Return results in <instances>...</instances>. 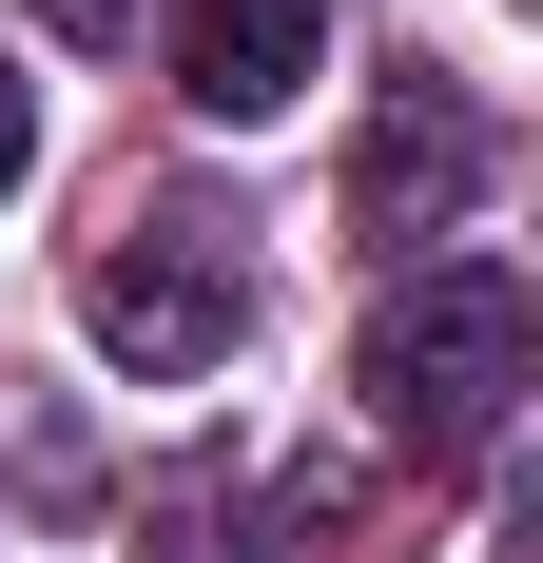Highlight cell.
<instances>
[{"mask_svg": "<svg viewBox=\"0 0 543 563\" xmlns=\"http://www.w3.org/2000/svg\"><path fill=\"white\" fill-rule=\"evenodd\" d=\"M524 369H543V311H524V273H486V253H446V273H408L369 311V350H350V389H369V428L388 448H428V466H466L524 408Z\"/></svg>", "mask_w": 543, "mask_h": 563, "instance_id": "6da1fadb", "label": "cell"}, {"mask_svg": "<svg viewBox=\"0 0 543 563\" xmlns=\"http://www.w3.org/2000/svg\"><path fill=\"white\" fill-rule=\"evenodd\" d=\"M78 311H98V350L136 369V389H195V369H233V331H253V273H233L214 214H136Z\"/></svg>", "mask_w": 543, "mask_h": 563, "instance_id": "7a4b0ae2", "label": "cell"}, {"mask_svg": "<svg viewBox=\"0 0 543 563\" xmlns=\"http://www.w3.org/2000/svg\"><path fill=\"white\" fill-rule=\"evenodd\" d=\"M466 195H486V117L446 98V78H388L369 156H350V214H369V233H446Z\"/></svg>", "mask_w": 543, "mask_h": 563, "instance_id": "3957f363", "label": "cell"}, {"mask_svg": "<svg viewBox=\"0 0 543 563\" xmlns=\"http://www.w3.org/2000/svg\"><path fill=\"white\" fill-rule=\"evenodd\" d=\"M311 40H330V0H195V20H175V98L253 136V117L311 98Z\"/></svg>", "mask_w": 543, "mask_h": 563, "instance_id": "277c9868", "label": "cell"}, {"mask_svg": "<svg viewBox=\"0 0 543 563\" xmlns=\"http://www.w3.org/2000/svg\"><path fill=\"white\" fill-rule=\"evenodd\" d=\"M20 156H40V98H20V58H0V195H20Z\"/></svg>", "mask_w": 543, "mask_h": 563, "instance_id": "5b68a950", "label": "cell"}, {"mask_svg": "<svg viewBox=\"0 0 543 563\" xmlns=\"http://www.w3.org/2000/svg\"><path fill=\"white\" fill-rule=\"evenodd\" d=\"M40 20H58V40H117V20H136V0H40Z\"/></svg>", "mask_w": 543, "mask_h": 563, "instance_id": "8992f818", "label": "cell"}]
</instances>
